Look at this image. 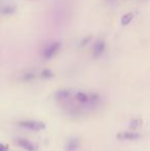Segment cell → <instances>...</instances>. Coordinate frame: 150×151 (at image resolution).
Here are the masks:
<instances>
[{
    "instance_id": "4fadbf2b",
    "label": "cell",
    "mask_w": 150,
    "mask_h": 151,
    "mask_svg": "<svg viewBox=\"0 0 150 151\" xmlns=\"http://www.w3.org/2000/svg\"><path fill=\"white\" fill-rule=\"evenodd\" d=\"M14 12V7L9 6V7H5L3 9V14H12Z\"/></svg>"
},
{
    "instance_id": "52a82bcc",
    "label": "cell",
    "mask_w": 150,
    "mask_h": 151,
    "mask_svg": "<svg viewBox=\"0 0 150 151\" xmlns=\"http://www.w3.org/2000/svg\"><path fill=\"white\" fill-rule=\"evenodd\" d=\"M75 99L78 103L80 104H88V99H90V96L88 93H83V91H77L75 95Z\"/></svg>"
},
{
    "instance_id": "5b68a950",
    "label": "cell",
    "mask_w": 150,
    "mask_h": 151,
    "mask_svg": "<svg viewBox=\"0 0 150 151\" xmlns=\"http://www.w3.org/2000/svg\"><path fill=\"white\" fill-rule=\"evenodd\" d=\"M80 147V141L78 138L72 137L67 141L65 150L66 151H77Z\"/></svg>"
},
{
    "instance_id": "8fae6325",
    "label": "cell",
    "mask_w": 150,
    "mask_h": 151,
    "mask_svg": "<svg viewBox=\"0 0 150 151\" xmlns=\"http://www.w3.org/2000/svg\"><path fill=\"white\" fill-rule=\"evenodd\" d=\"M143 125V120L138 118V119H133L130 122V129H139Z\"/></svg>"
},
{
    "instance_id": "7c38bea8",
    "label": "cell",
    "mask_w": 150,
    "mask_h": 151,
    "mask_svg": "<svg viewBox=\"0 0 150 151\" xmlns=\"http://www.w3.org/2000/svg\"><path fill=\"white\" fill-rule=\"evenodd\" d=\"M41 75H42V77H44V78H50L52 76V71H50V70L44 69V70H42Z\"/></svg>"
},
{
    "instance_id": "3957f363",
    "label": "cell",
    "mask_w": 150,
    "mask_h": 151,
    "mask_svg": "<svg viewBox=\"0 0 150 151\" xmlns=\"http://www.w3.org/2000/svg\"><path fill=\"white\" fill-rule=\"evenodd\" d=\"M60 47H61L60 42H54V43L50 44V45L43 50L42 56H43V58L45 59V60H50V59H52V57L58 52V50H60Z\"/></svg>"
},
{
    "instance_id": "9c48e42d",
    "label": "cell",
    "mask_w": 150,
    "mask_h": 151,
    "mask_svg": "<svg viewBox=\"0 0 150 151\" xmlns=\"http://www.w3.org/2000/svg\"><path fill=\"white\" fill-rule=\"evenodd\" d=\"M100 102V97H99L98 93H92L90 96V99H88V105L90 107H94V106H97Z\"/></svg>"
},
{
    "instance_id": "ba28073f",
    "label": "cell",
    "mask_w": 150,
    "mask_h": 151,
    "mask_svg": "<svg viewBox=\"0 0 150 151\" xmlns=\"http://www.w3.org/2000/svg\"><path fill=\"white\" fill-rule=\"evenodd\" d=\"M70 91L68 90H60L56 93V99L59 101H66L70 98Z\"/></svg>"
},
{
    "instance_id": "5bb4252c",
    "label": "cell",
    "mask_w": 150,
    "mask_h": 151,
    "mask_svg": "<svg viewBox=\"0 0 150 151\" xmlns=\"http://www.w3.org/2000/svg\"><path fill=\"white\" fill-rule=\"evenodd\" d=\"M33 78H34V75H33V74H31V73L25 74V76H24L25 80H30V79H33Z\"/></svg>"
},
{
    "instance_id": "7a4b0ae2",
    "label": "cell",
    "mask_w": 150,
    "mask_h": 151,
    "mask_svg": "<svg viewBox=\"0 0 150 151\" xmlns=\"http://www.w3.org/2000/svg\"><path fill=\"white\" fill-rule=\"evenodd\" d=\"M142 138V135L136 132H119L117 134V139L122 140V141H137Z\"/></svg>"
},
{
    "instance_id": "2e32d148",
    "label": "cell",
    "mask_w": 150,
    "mask_h": 151,
    "mask_svg": "<svg viewBox=\"0 0 150 151\" xmlns=\"http://www.w3.org/2000/svg\"><path fill=\"white\" fill-rule=\"evenodd\" d=\"M90 37L88 36V37H86V39H84V40H82L81 41V43H80V46H83V45H85L86 43H88V41H90Z\"/></svg>"
},
{
    "instance_id": "277c9868",
    "label": "cell",
    "mask_w": 150,
    "mask_h": 151,
    "mask_svg": "<svg viewBox=\"0 0 150 151\" xmlns=\"http://www.w3.org/2000/svg\"><path fill=\"white\" fill-rule=\"evenodd\" d=\"M17 144L26 151H38V146L35 143L31 142L30 140L23 139V138H18L17 139Z\"/></svg>"
},
{
    "instance_id": "6da1fadb",
    "label": "cell",
    "mask_w": 150,
    "mask_h": 151,
    "mask_svg": "<svg viewBox=\"0 0 150 151\" xmlns=\"http://www.w3.org/2000/svg\"><path fill=\"white\" fill-rule=\"evenodd\" d=\"M19 127L22 129H28V131H34L39 132L43 131L46 129V124L42 121H36V120H22L18 123Z\"/></svg>"
},
{
    "instance_id": "9a60e30c",
    "label": "cell",
    "mask_w": 150,
    "mask_h": 151,
    "mask_svg": "<svg viewBox=\"0 0 150 151\" xmlns=\"http://www.w3.org/2000/svg\"><path fill=\"white\" fill-rule=\"evenodd\" d=\"M0 151H8V146L6 144L0 143Z\"/></svg>"
},
{
    "instance_id": "30bf717a",
    "label": "cell",
    "mask_w": 150,
    "mask_h": 151,
    "mask_svg": "<svg viewBox=\"0 0 150 151\" xmlns=\"http://www.w3.org/2000/svg\"><path fill=\"white\" fill-rule=\"evenodd\" d=\"M133 18H134V14L132 12H128L124 16H122L121 18V25L122 26H128L131 22H132Z\"/></svg>"
},
{
    "instance_id": "8992f818",
    "label": "cell",
    "mask_w": 150,
    "mask_h": 151,
    "mask_svg": "<svg viewBox=\"0 0 150 151\" xmlns=\"http://www.w3.org/2000/svg\"><path fill=\"white\" fill-rule=\"evenodd\" d=\"M105 50V42L102 40H99L98 42H96V44L94 45V50H93V55L95 58H99L101 55L104 52Z\"/></svg>"
}]
</instances>
